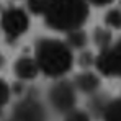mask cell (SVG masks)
Returning <instances> with one entry per match:
<instances>
[{
  "label": "cell",
  "instance_id": "obj_15",
  "mask_svg": "<svg viewBox=\"0 0 121 121\" xmlns=\"http://www.w3.org/2000/svg\"><path fill=\"white\" fill-rule=\"evenodd\" d=\"M26 5H28V10L35 15H43V10H44V0H26Z\"/></svg>",
  "mask_w": 121,
  "mask_h": 121
},
{
  "label": "cell",
  "instance_id": "obj_3",
  "mask_svg": "<svg viewBox=\"0 0 121 121\" xmlns=\"http://www.w3.org/2000/svg\"><path fill=\"white\" fill-rule=\"evenodd\" d=\"M48 101L56 111L67 113L75 106L77 88L69 80H57L48 90Z\"/></svg>",
  "mask_w": 121,
  "mask_h": 121
},
{
  "label": "cell",
  "instance_id": "obj_12",
  "mask_svg": "<svg viewBox=\"0 0 121 121\" xmlns=\"http://www.w3.org/2000/svg\"><path fill=\"white\" fill-rule=\"evenodd\" d=\"M105 25L111 30H121V10L111 8L105 15Z\"/></svg>",
  "mask_w": 121,
  "mask_h": 121
},
{
  "label": "cell",
  "instance_id": "obj_16",
  "mask_svg": "<svg viewBox=\"0 0 121 121\" xmlns=\"http://www.w3.org/2000/svg\"><path fill=\"white\" fill-rule=\"evenodd\" d=\"M93 64H95V56L90 51L80 52V56H79V65H82V67H90Z\"/></svg>",
  "mask_w": 121,
  "mask_h": 121
},
{
  "label": "cell",
  "instance_id": "obj_5",
  "mask_svg": "<svg viewBox=\"0 0 121 121\" xmlns=\"http://www.w3.org/2000/svg\"><path fill=\"white\" fill-rule=\"evenodd\" d=\"M12 121H48V111L36 97H25L12 111Z\"/></svg>",
  "mask_w": 121,
  "mask_h": 121
},
{
  "label": "cell",
  "instance_id": "obj_10",
  "mask_svg": "<svg viewBox=\"0 0 121 121\" xmlns=\"http://www.w3.org/2000/svg\"><path fill=\"white\" fill-rule=\"evenodd\" d=\"M111 31L108 30V28H103V26H98V28H95V31H93V43L100 48V49H105V48H108L110 44H111Z\"/></svg>",
  "mask_w": 121,
  "mask_h": 121
},
{
  "label": "cell",
  "instance_id": "obj_19",
  "mask_svg": "<svg viewBox=\"0 0 121 121\" xmlns=\"http://www.w3.org/2000/svg\"><path fill=\"white\" fill-rule=\"evenodd\" d=\"M7 121H12V120H7Z\"/></svg>",
  "mask_w": 121,
  "mask_h": 121
},
{
  "label": "cell",
  "instance_id": "obj_13",
  "mask_svg": "<svg viewBox=\"0 0 121 121\" xmlns=\"http://www.w3.org/2000/svg\"><path fill=\"white\" fill-rule=\"evenodd\" d=\"M64 121H90V116L87 111H82V110H75L72 108L70 111L64 113Z\"/></svg>",
  "mask_w": 121,
  "mask_h": 121
},
{
  "label": "cell",
  "instance_id": "obj_2",
  "mask_svg": "<svg viewBox=\"0 0 121 121\" xmlns=\"http://www.w3.org/2000/svg\"><path fill=\"white\" fill-rule=\"evenodd\" d=\"M35 60L44 75L59 79L65 75L74 65L72 48L65 41L43 38L35 44Z\"/></svg>",
  "mask_w": 121,
  "mask_h": 121
},
{
  "label": "cell",
  "instance_id": "obj_17",
  "mask_svg": "<svg viewBox=\"0 0 121 121\" xmlns=\"http://www.w3.org/2000/svg\"><path fill=\"white\" fill-rule=\"evenodd\" d=\"M88 2V5L92 3V5H95V7H105V5H110L111 2H115V0H87Z\"/></svg>",
  "mask_w": 121,
  "mask_h": 121
},
{
  "label": "cell",
  "instance_id": "obj_14",
  "mask_svg": "<svg viewBox=\"0 0 121 121\" xmlns=\"http://www.w3.org/2000/svg\"><path fill=\"white\" fill-rule=\"evenodd\" d=\"M10 100V87L5 80L0 79V108L5 106Z\"/></svg>",
  "mask_w": 121,
  "mask_h": 121
},
{
  "label": "cell",
  "instance_id": "obj_8",
  "mask_svg": "<svg viewBox=\"0 0 121 121\" xmlns=\"http://www.w3.org/2000/svg\"><path fill=\"white\" fill-rule=\"evenodd\" d=\"M72 83H74V87L77 88V92L92 95V93H95V92L100 88V77H98L97 74L87 70V72L77 74V77L74 79Z\"/></svg>",
  "mask_w": 121,
  "mask_h": 121
},
{
  "label": "cell",
  "instance_id": "obj_1",
  "mask_svg": "<svg viewBox=\"0 0 121 121\" xmlns=\"http://www.w3.org/2000/svg\"><path fill=\"white\" fill-rule=\"evenodd\" d=\"M87 0H44L43 17L46 26L54 31H74L82 28L88 18Z\"/></svg>",
  "mask_w": 121,
  "mask_h": 121
},
{
  "label": "cell",
  "instance_id": "obj_7",
  "mask_svg": "<svg viewBox=\"0 0 121 121\" xmlns=\"http://www.w3.org/2000/svg\"><path fill=\"white\" fill-rule=\"evenodd\" d=\"M13 70H15V75H17L20 80H33V79L38 77L39 67H38L35 57L21 56V57L17 59Z\"/></svg>",
  "mask_w": 121,
  "mask_h": 121
},
{
  "label": "cell",
  "instance_id": "obj_9",
  "mask_svg": "<svg viewBox=\"0 0 121 121\" xmlns=\"http://www.w3.org/2000/svg\"><path fill=\"white\" fill-rule=\"evenodd\" d=\"M100 115L103 121H121V97L106 101L101 108Z\"/></svg>",
  "mask_w": 121,
  "mask_h": 121
},
{
  "label": "cell",
  "instance_id": "obj_6",
  "mask_svg": "<svg viewBox=\"0 0 121 121\" xmlns=\"http://www.w3.org/2000/svg\"><path fill=\"white\" fill-rule=\"evenodd\" d=\"M0 26L7 33V36H10V38L15 39V38H20L21 35L28 30L30 18H28V15H26V12L23 8L12 7V8H7L2 13Z\"/></svg>",
  "mask_w": 121,
  "mask_h": 121
},
{
  "label": "cell",
  "instance_id": "obj_4",
  "mask_svg": "<svg viewBox=\"0 0 121 121\" xmlns=\"http://www.w3.org/2000/svg\"><path fill=\"white\" fill-rule=\"evenodd\" d=\"M95 65L103 75L121 79V38L101 49L98 57H95Z\"/></svg>",
  "mask_w": 121,
  "mask_h": 121
},
{
  "label": "cell",
  "instance_id": "obj_18",
  "mask_svg": "<svg viewBox=\"0 0 121 121\" xmlns=\"http://www.w3.org/2000/svg\"><path fill=\"white\" fill-rule=\"evenodd\" d=\"M3 65V57H2V54H0V67Z\"/></svg>",
  "mask_w": 121,
  "mask_h": 121
},
{
  "label": "cell",
  "instance_id": "obj_11",
  "mask_svg": "<svg viewBox=\"0 0 121 121\" xmlns=\"http://www.w3.org/2000/svg\"><path fill=\"white\" fill-rule=\"evenodd\" d=\"M87 35L79 30H74V31H69V36H67V44L72 48V49H83L87 46Z\"/></svg>",
  "mask_w": 121,
  "mask_h": 121
}]
</instances>
